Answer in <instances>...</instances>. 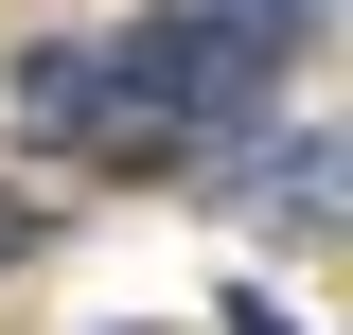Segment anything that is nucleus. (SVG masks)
<instances>
[{
    "mask_svg": "<svg viewBox=\"0 0 353 335\" xmlns=\"http://www.w3.org/2000/svg\"><path fill=\"white\" fill-rule=\"evenodd\" d=\"M230 194H265L283 230H318V212H336V141H265V159L230 176Z\"/></svg>",
    "mask_w": 353,
    "mask_h": 335,
    "instance_id": "nucleus-2",
    "label": "nucleus"
},
{
    "mask_svg": "<svg viewBox=\"0 0 353 335\" xmlns=\"http://www.w3.org/2000/svg\"><path fill=\"white\" fill-rule=\"evenodd\" d=\"M301 36H318L301 0H159L124 36H36L18 53V106L71 124L88 159H124V176H176V159H212L265 88L301 71Z\"/></svg>",
    "mask_w": 353,
    "mask_h": 335,
    "instance_id": "nucleus-1",
    "label": "nucleus"
},
{
    "mask_svg": "<svg viewBox=\"0 0 353 335\" xmlns=\"http://www.w3.org/2000/svg\"><path fill=\"white\" fill-rule=\"evenodd\" d=\"M230 335H301V318H283V300H230Z\"/></svg>",
    "mask_w": 353,
    "mask_h": 335,
    "instance_id": "nucleus-4",
    "label": "nucleus"
},
{
    "mask_svg": "<svg viewBox=\"0 0 353 335\" xmlns=\"http://www.w3.org/2000/svg\"><path fill=\"white\" fill-rule=\"evenodd\" d=\"M36 230H53V212L18 194V176H0V283H18V265H36Z\"/></svg>",
    "mask_w": 353,
    "mask_h": 335,
    "instance_id": "nucleus-3",
    "label": "nucleus"
}]
</instances>
